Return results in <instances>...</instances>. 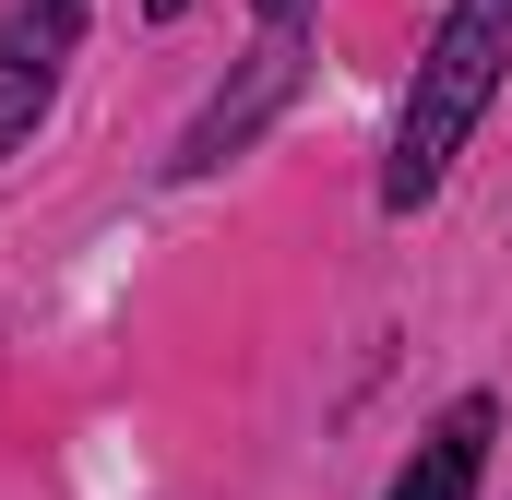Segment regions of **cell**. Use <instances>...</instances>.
Wrapping results in <instances>:
<instances>
[{"instance_id":"1","label":"cell","mask_w":512,"mask_h":500,"mask_svg":"<svg viewBox=\"0 0 512 500\" xmlns=\"http://www.w3.org/2000/svg\"><path fill=\"white\" fill-rule=\"evenodd\" d=\"M501 72H512V0H453L441 36L417 48V84H405V120H393V155H382V203L393 215H417L453 179L465 131L489 120V96H501Z\"/></svg>"},{"instance_id":"2","label":"cell","mask_w":512,"mask_h":500,"mask_svg":"<svg viewBox=\"0 0 512 500\" xmlns=\"http://www.w3.org/2000/svg\"><path fill=\"white\" fill-rule=\"evenodd\" d=\"M72 36H84V0H0V155L48 120Z\"/></svg>"},{"instance_id":"3","label":"cell","mask_w":512,"mask_h":500,"mask_svg":"<svg viewBox=\"0 0 512 500\" xmlns=\"http://www.w3.org/2000/svg\"><path fill=\"white\" fill-rule=\"evenodd\" d=\"M286 84H298V36L274 24V36L251 48V84H239V96H215V108L191 120V143H179V179H203V167H227V155H239V143H251V131L274 120V108H286Z\"/></svg>"},{"instance_id":"4","label":"cell","mask_w":512,"mask_h":500,"mask_svg":"<svg viewBox=\"0 0 512 500\" xmlns=\"http://www.w3.org/2000/svg\"><path fill=\"white\" fill-rule=\"evenodd\" d=\"M489 429H501V417H489V393H465V405H453V417H441V429L417 441V465L393 477V500H477V465H489Z\"/></svg>"},{"instance_id":"5","label":"cell","mask_w":512,"mask_h":500,"mask_svg":"<svg viewBox=\"0 0 512 500\" xmlns=\"http://www.w3.org/2000/svg\"><path fill=\"white\" fill-rule=\"evenodd\" d=\"M298 12H310V0H262V24H298Z\"/></svg>"},{"instance_id":"6","label":"cell","mask_w":512,"mask_h":500,"mask_svg":"<svg viewBox=\"0 0 512 500\" xmlns=\"http://www.w3.org/2000/svg\"><path fill=\"white\" fill-rule=\"evenodd\" d=\"M143 12H155V24H167V12H179V0H143Z\"/></svg>"}]
</instances>
